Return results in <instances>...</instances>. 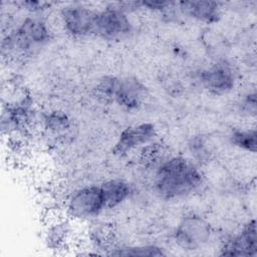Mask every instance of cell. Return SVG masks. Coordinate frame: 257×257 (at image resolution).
<instances>
[{
    "label": "cell",
    "mask_w": 257,
    "mask_h": 257,
    "mask_svg": "<svg viewBox=\"0 0 257 257\" xmlns=\"http://www.w3.org/2000/svg\"><path fill=\"white\" fill-rule=\"evenodd\" d=\"M204 183L199 167L191 160L171 157L161 163L157 169L154 185L157 194L166 200H174L197 192Z\"/></svg>",
    "instance_id": "obj_1"
},
{
    "label": "cell",
    "mask_w": 257,
    "mask_h": 257,
    "mask_svg": "<svg viewBox=\"0 0 257 257\" xmlns=\"http://www.w3.org/2000/svg\"><path fill=\"white\" fill-rule=\"evenodd\" d=\"M96 90L104 98L127 110L139 108L148 94L145 84L128 75L104 76L96 85Z\"/></svg>",
    "instance_id": "obj_2"
},
{
    "label": "cell",
    "mask_w": 257,
    "mask_h": 257,
    "mask_svg": "<svg viewBox=\"0 0 257 257\" xmlns=\"http://www.w3.org/2000/svg\"><path fill=\"white\" fill-rule=\"evenodd\" d=\"M105 209L100 186L87 185L71 193L66 203L70 217L78 220H88L97 217Z\"/></svg>",
    "instance_id": "obj_3"
},
{
    "label": "cell",
    "mask_w": 257,
    "mask_h": 257,
    "mask_svg": "<svg viewBox=\"0 0 257 257\" xmlns=\"http://www.w3.org/2000/svg\"><path fill=\"white\" fill-rule=\"evenodd\" d=\"M51 37L47 24L34 17L25 18L9 39L10 45L22 53L31 52L46 44Z\"/></svg>",
    "instance_id": "obj_4"
},
{
    "label": "cell",
    "mask_w": 257,
    "mask_h": 257,
    "mask_svg": "<svg viewBox=\"0 0 257 257\" xmlns=\"http://www.w3.org/2000/svg\"><path fill=\"white\" fill-rule=\"evenodd\" d=\"M211 236V225L199 215L184 217L174 232V237L178 245L188 250H196L203 247L210 241Z\"/></svg>",
    "instance_id": "obj_5"
},
{
    "label": "cell",
    "mask_w": 257,
    "mask_h": 257,
    "mask_svg": "<svg viewBox=\"0 0 257 257\" xmlns=\"http://www.w3.org/2000/svg\"><path fill=\"white\" fill-rule=\"evenodd\" d=\"M132 31V23L120 6H107L97 11L94 35L106 39L117 40Z\"/></svg>",
    "instance_id": "obj_6"
},
{
    "label": "cell",
    "mask_w": 257,
    "mask_h": 257,
    "mask_svg": "<svg viewBox=\"0 0 257 257\" xmlns=\"http://www.w3.org/2000/svg\"><path fill=\"white\" fill-rule=\"evenodd\" d=\"M97 11L82 4H70L62 8L60 17L64 29L75 37L94 35Z\"/></svg>",
    "instance_id": "obj_7"
},
{
    "label": "cell",
    "mask_w": 257,
    "mask_h": 257,
    "mask_svg": "<svg viewBox=\"0 0 257 257\" xmlns=\"http://www.w3.org/2000/svg\"><path fill=\"white\" fill-rule=\"evenodd\" d=\"M157 137V130L152 122H142L123 128L111 152L114 156L122 157L130 152L150 144Z\"/></svg>",
    "instance_id": "obj_8"
},
{
    "label": "cell",
    "mask_w": 257,
    "mask_h": 257,
    "mask_svg": "<svg viewBox=\"0 0 257 257\" xmlns=\"http://www.w3.org/2000/svg\"><path fill=\"white\" fill-rule=\"evenodd\" d=\"M200 81L209 93L224 95L234 88L235 74L229 64L218 62L201 72Z\"/></svg>",
    "instance_id": "obj_9"
},
{
    "label": "cell",
    "mask_w": 257,
    "mask_h": 257,
    "mask_svg": "<svg viewBox=\"0 0 257 257\" xmlns=\"http://www.w3.org/2000/svg\"><path fill=\"white\" fill-rule=\"evenodd\" d=\"M257 232L254 219L247 221L242 229L228 238L221 248L223 256H256Z\"/></svg>",
    "instance_id": "obj_10"
},
{
    "label": "cell",
    "mask_w": 257,
    "mask_h": 257,
    "mask_svg": "<svg viewBox=\"0 0 257 257\" xmlns=\"http://www.w3.org/2000/svg\"><path fill=\"white\" fill-rule=\"evenodd\" d=\"M181 11L199 22L213 24L220 20L222 9L219 2L211 0H188L177 3Z\"/></svg>",
    "instance_id": "obj_11"
},
{
    "label": "cell",
    "mask_w": 257,
    "mask_h": 257,
    "mask_svg": "<svg viewBox=\"0 0 257 257\" xmlns=\"http://www.w3.org/2000/svg\"><path fill=\"white\" fill-rule=\"evenodd\" d=\"M100 186L105 209H113L123 204L132 195V186L122 179H111Z\"/></svg>",
    "instance_id": "obj_12"
},
{
    "label": "cell",
    "mask_w": 257,
    "mask_h": 257,
    "mask_svg": "<svg viewBox=\"0 0 257 257\" xmlns=\"http://www.w3.org/2000/svg\"><path fill=\"white\" fill-rule=\"evenodd\" d=\"M230 142L234 147L254 154L257 150V131L255 127L234 130L230 135Z\"/></svg>",
    "instance_id": "obj_13"
},
{
    "label": "cell",
    "mask_w": 257,
    "mask_h": 257,
    "mask_svg": "<svg viewBox=\"0 0 257 257\" xmlns=\"http://www.w3.org/2000/svg\"><path fill=\"white\" fill-rule=\"evenodd\" d=\"M114 256H133V257H159L165 256L167 253L164 249L157 245H135L115 249L110 253Z\"/></svg>",
    "instance_id": "obj_14"
},
{
    "label": "cell",
    "mask_w": 257,
    "mask_h": 257,
    "mask_svg": "<svg viewBox=\"0 0 257 257\" xmlns=\"http://www.w3.org/2000/svg\"><path fill=\"white\" fill-rule=\"evenodd\" d=\"M43 122L45 127L54 134L64 133L70 127V119L68 115L59 110H53L46 113L44 115Z\"/></svg>",
    "instance_id": "obj_15"
},
{
    "label": "cell",
    "mask_w": 257,
    "mask_h": 257,
    "mask_svg": "<svg viewBox=\"0 0 257 257\" xmlns=\"http://www.w3.org/2000/svg\"><path fill=\"white\" fill-rule=\"evenodd\" d=\"M189 147L194 158L199 159L200 161L209 155L208 150L206 148V143L203 140V138H200V137L194 138L190 143Z\"/></svg>",
    "instance_id": "obj_16"
},
{
    "label": "cell",
    "mask_w": 257,
    "mask_h": 257,
    "mask_svg": "<svg viewBox=\"0 0 257 257\" xmlns=\"http://www.w3.org/2000/svg\"><path fill=\"white\" fill-rule=\"evenodd\" d=\"M176 2L172 1H163V0H150V1H142L140 2L141 7H145L147 9L153 10V11H164L171 6L175 5Z\"/></svg>",
    "instance_id": "obj_17"
},
{
    "label": "cell",
    "mask_w": 257,
    "mask_h": 257,
    "mask_svg": "<svg viewBox=\"0 0 257 257\" xmlns=\"http://www.w3.org/2000/svg\"><path fill=\"white\" fill-rule=\"evenodd\" d=\"M256 105H257V101H256V91L253 90L252 92H248L243 101H242V107L243 110L249 114V115H256Z\"/></svg>",
    "instance_id": "obj_18"
}]
</instances>
